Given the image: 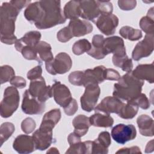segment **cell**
Returning <instances> with one entry per match:
<instances>
[{"mask_svg":"<svg viewBox=\"0 0 154 154\" xmlns=\"http://www.w3.org/2000/svg\"><path fill=\"white\" fill-rule=\"evenodd\" d=\"M20 52L25 59L29 60H36L40 63V59L38 56L35 48L25 46L21 49Z\"/></svg>","mask_w":154,"mask_h":154,"instance_id":"38","label":"cell"},{"mask_svg":"<svg viewBox=\"0 0 154 154\" xmlns=\"http://www.w3.org/2000/svg\"><path fill=\"white\" fill-rule=\"evenodd\" d=\"M20 10L10 2H3L1 7V41L12 45L17 41L14 35L15 21Z\"/></svg>","mask_w":154,"mask_h":154,"instance_id":"1","label":"cell"},{"mask_svg":"<svg viewBox=\"0 0 154 154\" xmlns=\"http://www.w3.org/2000/svg\"><path fill=\"white\" fill-rule=\"evenodd\" d=\"M97 140L104 147L108 148L111 143V136L108 132L103 131L99 134Z\"/></svg>","mask_w":154,"mask_h":154,"instance_id":"44","label":"cell"},{"mask_svg":"<svg viewBox=\"0 0 154 154\" xmlns=\"http://www.w3.org/2000/svg\"><path fill=\"white\" fill-rule=\"evenodd\" d=\"M40 2L42 7V16L40 20L35 24L37 28L48 29L66 22V19L62 11L60 1H40Z\"/></svg>","mask_w":154,"mask_h":154,"instance_id":"3","label":"cell"},{"mask_svg":"<svg viewBox=\"0 0 154 154\" xmlns=\"http://www.w3.org/2000/svg\"><path fill=\"white\" fill-rule=\"evenodd\" d=\"M10 2L14 4L16 7H17L19 10H22L23 8L26 7V5H29L31 2L30 1H26V0H14V1H10Z\"/></svg>","mask_w":154,"mask_h":154,"instance_id":"51","label":"cell"},{"mask_svg":"<svg viewBox=\"0 0 154 154\" xmlns=\"http://www.w3.org/2000/svg\"><path fill=\"white\" fill-rule=\"evenodd\" d=\"M21 108L23 112L26 114H40L45 110V104L32 96L28 89L23 93Z\"/></svg>","mask_w":154,"mask_h":154,"instance_id":"9","label":"cell"},{"mask_svg":"<svg viewBox=\"0 0 154 154\" xmlns=\"http://www.w3.org/2000/svg\"><path fill=\"white\" fill-rule=\"evenodd\" d=\"M42 68L41 66L38 65L31 69L28 72L27 78L31 81L35 80L42 77Z\"/></svg>","mask_w":154,"mask_h":154,"instance_id":"43","label":"cell"},{"mask_svg":"<svg viewBox=\"0 0 154 154\" xmlns=\"http://www.w3.org/2000/svg\"><path fill=\"white\" fill-rule=\"evenodd\" d=\"M61 119V111L56 108L47 112L43 116L40 125L47 126L53 129Z\"/></svg>","mask_w":154,"mask_h":154,"instance_id":"27","label":"cell"},{"mask_svg":"<svg viewBox=\"0 0 154 154\" xmlns=\"http://www.w3.org/2000/svg\"><path fill=\"white\" fill-rule=\"evenodd\" d=\"M104 39L105 38L102 35H94L92 38L91 48L87 54L95 59H103L105 57L103 51Z\"/></svg>","mask_w":154,"mask_h":154,"instance_id":"24","label":"cell"},{"mask_svg":"<svg viewBox=\"0 0 154 154\" xmlns=\"http://www.w3.org/2000/svg\"><path fill=\"white\" fill-rule=\"evenodd\" d=\"M84 72L82 71H74L69 75V81L70 84L77 85L83 86Z\"/></svg>","mask_w":154,"mask_h":154,"instance_id":"40","label":"cell"},{"mask_svg":"<svg viewBox=\"0 0 154 154\" xmlns=\"http://www.w3.org/2000/svg\"><path fill=\"white\" fill-rule=\"evenodd\" d=\"M72 124L75 128L73 132L80 137L87 134L91 126L89 117L82 114L75 117L73 120Z\"/></svg>","mask_w":154,"mask_h":154,"instance_id":"25","label":"cell"},{"mask_svg":"<svg viewBox=\"0 0 154 154\" xmlns=\"http://www.w3.org/2000/svg\"><path fill=\"white\" fill-rule=\"evenodd\" d=\"M153 7H152L149 11L146 16L143 17L140 21V26L146 34L153 35Z\"/></svg>","mask_w":154,"mask_h":154,"instance_id":"29","label":"cell"},{"mask_svg":"<svg viewBox=\"0 0 154 154\" xmlns=\"http://www.w3.org/2000/svg\"><path fill=\"white\" fill-rule=\"evenodd\" d=\"M80 17L94 22L101 14L99 1H79Z\"/></svg>","mask_w":154,"mask_h":154,"instance_id":"12","label":"cell"},{"mask_svg":"<svg viewBox=\"0 0 154 154\" xmlns=\"http://www.w3.org/2000/svg\"><path fill=\"white\" fill-rule=\"evenodd\" d=\"M41 38V34L37 31H31L26 32L22 38L17 39L14 43L16 49L20 52L22 48L28 46L35 48Z\"/></svg>","mask_w":154,"mask_h":154,"instance_id":"20","label":"cell"},{"mask_svg":"<svg viewBox=\"0 0 154 154\" xmlns=\"http://www.w3.org/2000/svg\"><path fill=\"white\" fill-rule=\"evenodd\" d=\"M125 103L114 96H107L94 108L95 112H102L106 114L110 113L119 114Z\"/></svg>","mask_w":154,"mask_h":154,"instance_id":"16","label":"cell"},{"mask_svg":"<svg viewBox=\"0 0 154 154\" xmlns=\"http://www.w3.org/2000/svg\"><path fill=\"white\" fill-rule=\"evenodd\" d=\"M99 31L106 35L114 34L119 24V18L113 14H102L95 21Z\"/></svg>","mask_w":154,"mask_h":154,"instance_id":"10","label":"cell"},{"mask_svg":"<svg viewBox=\"0 0 154 154\" xmlns=\"http://www.w3.org/2000/svg\"><path fill=\"white\" fill-rule=\"evenodd\" d=\"M19 93L13 87H7L4 93V97L0 104V114L2 117L8 118L17 110L19 104Z\"/></svg>","mask_w":154,"mask_h":154,"instance_id":"4","label":"cell"},{"mask_svg":"<svg viewBox=\"0 0 154 154\" xmlns=\"http://www.w3.org/2000/svg\"><path fill=\"white\" fill-rule=\"evenodd\" d=\"M15 131L14 125L10 122H5L0 127V143L1 146L7 141Z\"/></svg>","mask_w":154,"mask_h":154,"instance_id":"35","label":"cell"},{"mask_svg":"<svg viewBox=\"0 0 154 154\" xmlns=\"http://www.w3.org/2000/svg\"><path fill=\"white\" fill-rule=\"evenodd\" d=\"M143 85V81L134 77L131 72H128L114 84L112 95L121 100L131 101L141 93Z\"/></svg>","mask_w":154,"mask_h":154,"instance_id":"2","label":"cell"},{"mask_svg":"<svg viewBox=\"0 0 154 154\" xmlns=\"http://www.w3.org/2000/svg\"><path fill=\"white\" fill-rule=\"evenodd\" d=\"M153 150V140H152L151 141H149L146 146L145 152L146 153L152 152Z\"/></svg>","mask_w":154,"mask_h":154,"instance_id":"53","label":"cell"},{"mask_svg":"<svg viewBox=\"0 0 154 154\" xmlns=\"http://www.w3.org/2000/svg\"><path fill=\"white\" fill-rule=\"evenodd\" d=\"M85 88V91L80 99L81 108L87 112H90L96 106L100 90L96 84H89Z\"/></svg>","mask_w":154,"mask_h":154,"instance_id":"6","label":"cell"},{"mask_svg":"<svg viewBox=\"0 0 154 154\" xmlns=\"http://www.w3.org/2000/svg\"><path fill=\"white\" fill-rule=\"evenodd\" d=\"M36 51L39 58L42 61L48 62L54 59V56L52 52L51 46L46 42L40 41L37 45Z\"/></svg>","mask_w":154,"mask_h":154,"instance_id":"30","label":"cell"},{"mask_svg":"<svg viewBox=\"0 0 154 154\" xmlns=\"http://www.w3.org/2000/svg\"><path fill=\"white\" fill-rule=\"evenodd\" d=\"M103 51L105 56L109 54L121 56L126 55V48L123 40L119 36H112L104 39Z\"/></svg>","mask_w":154,"mask_h":154,"instance_id":"15","label":"cell"},{"mask_svg":"<svg viewBox=\"0 0 154 154\" xmlns=\"http://www.w3.org/2000/svg\"><path fill=\"white\" fill-rule=\"evenodd\" d=\"M92 152V141H85L79 142L70 145L69 148L66 152V153H91Z\"/></svg>","mask_w":154,"mask_h":154,"instance_id":"31","label":"cell"},{"mask_svg":"<svg viewBox=\"0 0 154 154\" xmlns=\"http://www.w3.org/2000/svg\"><path fill=\"white\" fill-rule=\"evenodd\" d=\"M78 108V103L76 100L73 98L70 103L65 108H64V111L66 114L67 116H72L75 114Z\"/></svg>","mask_w":154,"mask_h":154,"instance_id":"48","label":"cell"},{"mask_svg":"<svg viewBox=\"0 0 154 154\" xmlns=\"http://www.w3.org/2000/svg\"><path fill=\"white\" fill-rule=\"evenodd\" d=\"M120 35L125 39L131 41H136L140 39L143 35L140 29H134L129 26H124L119 31Z\"/></svg>","mask_w":154,"mask_h":154,"instance_id":"34","label":"cell"},{"mask_svg":"<svg viewBox=\"0 0 154 154\" xmlns=\"http://www.w3.org/2000/svg\"><path fill=\"white\" fill-rule=\"evenodd\" d=\"M116 153H141V152L138 146H132L120 149Z\"/></svg>","mask_w":154,"mask_h":154,"instance_id":"50","label":"cell"},{"mask_svg":"<svg viewBox=\"0 0 154 154\" xmlns=\"http://www.w3.org/2000/svg\"><path fill=\"white\" fill-rule=\"evenodd\" d=\"M45 66L46 70L51 75L64 74L71 69L72 60L66 52H60L53 60L46 62Z\"/></svg>","mask_w":154,"mask_h":154,"instance_id":"5","label":"cell"},{"mask_svg":"<svg viewBox=\"0 0 154 154\" xmlns=\"http://www.w3.org/2000/svg\"><path fill=\"white\" fill-rule=\"evenodd\" d=\"M128 102L136 104L138 107H140L143 109H147L150 106L149 100L148 99L146 94L142 93L133 100Z\"/></svg>","mask_w":154,"mask_h":154,"instance_id":"39","label":"cell"},{"mask_svg":"<svg viewBox=\"0 0 154 154\" xmlns=\"http://www.w3.org/2000/svg\"><path fill=\"white\" fill-rule=\"evenodd\" d=\"M11 85L16 88H23L26 87V82L25 79L19 76H14L10 81Z\"/></svg>","mask_w":154,"mask_h":154,"instance_id":"47","label":"cell"},{"mask_svg":"<svg viewBox=\"0 0 154 154\" xmlns=\"http://www.w3.org/2000/svg\"><path fill=\"white\" fill-rule=\"evenodd\" d=\"M91 125L96 127H111L114 123V119L109 114L96 112L89 117Z\"/></svg>","mask_w":154,"mask_h":154,"instance_id":"26","label":"cell"},{"mask_svg":"<svg viewBox=\"0 0 154 154\" xmlns=\"http://www.w3.org/2000/svg\"><path fill=\"white\" fill-rule=\"evenodd\" d=\"M91 48V44L87 39H81L75 42L72 47L74 54L79 55L84 52H88Z\"/></svg>","mask_w":154,"mask_h":154,"instance_id":"36","label":"cell"},{"mask_svg":"<svg viewBox=\"0 0 154 154\" xmlns=\"http://www.w3.org/2000/svg\"><path fill=\"white\" fill-rule=\"evenodd\" d=\"M67 27L73 37L84 36L93 31V25L91 23L78 18L71 19Z\"/></svg>","mask_w":154,"mask_h":154,"instance_id":"18","label":"cell"},{"mask_svg":"<svg viewBox=\"0 0 154 154\" xmlns=\"http://www.w3.org/2000/svg\"><path fill=\"white\" fill-rule=\"evenodd\" d=\"M137 5V1L134 0L130 1H119L118 5L120 9L122 10L128 11L134 9Z\"/></svg>","mask_w":154,"mask_h":154,"instance_id":"46","label":"cell"},{"mask_svg":"<svg viewBox=\"0 0 154 154\" xmlns=\"http://www.w3.org/2000/svg\"><path fill=\"white\" fill-rule=\"evenodd\" d=\"M36 126L35 121L31 117L24 119L21 123V129L25 134H30L34 131Z\"/></svg>","mask_w":154,"mask_h":154,"instance_id":"41","label":"cell"},{"mask_svg":"<svg viewBox=\"0 0 154 154\" xmlns=\"http://www.w3.org/2000/svg\"><path fill=\"white\" fill-rule=\"evenodd\" d=\"M108 148L102 146L97 139L92 141V152L91 153H99V154H105L108 153Z\"/></svg>","mask_w":154,"mask_h":154,"instance_id":"45","label":"cell"},{"mask_svg":"<svg viewBox=\"0 0 154 154\" xmlns=\"http://www.w3.org/2000/svg\"><path fill=\"white\" fill-rule=\"evenodd\" d=\"M63 14L66 19L70 20L80 17L79 1H70L67 2L63 9Z\"/></svg>","mask_w":154,"mask_h":154,"instance_id":"28","label":"cell"},{"mask_svg":"<svg viewBox=\"0 0 154 154\" xmlns=\"http://www.w3.org/2000/svg\"><path fill=\"white\" fill-rule=\"evenodd\" d=\"M51 90L55 102L63 108L66 107L73 99L69 88L60 81H56L51 86Z\"/></svg>","mask_w":154,"mask_h":154,"instance_id":"13","label":"cell"},{"mask_svg":"<svg viewBox=\"0 0 154 154\" xmlns=\"http://www.w3.org/2000/svg\"><path fill=\"white\" fill-rule=\"evenodd\" d=\"M106 67L103 66L95 67L92 70L90 69L84 70L83 77V86L89 84H99L105 80Z\"/></svg>","mask_w":154,"mask_h":154,"instance_id":"17","label":"cell"},{"mask_svg":"<svg viewBox=\"0 0 154 154\" xmlns=\"http://www.w3.org/2000/svg\"><path fill=\"white\" fill-rule=\"evenodd\" d=\"M67 141H68V143H69V144L71 145V144L80 142L81 137L78 136L74 132H72L69 135V136L67 137Z\"/></svg>","mask_w":154,"mask_h":154,"instance_id":"52","label":"cell"},{"mask_svg":"<svg viewBox=\"0 0 154 154\" xmlns=\"http://www.w3.org/2000/svg\"><path fill=\"white\" fill-rule=\"evenodd\" d=\"M140 133L146 137L153 135V120L146 114L140 116L137 120Z\"/></svg>","mask_w":154,"mask_h":154,"instance_id":"23","label":"cell"},{"mask_svg":"<svg viewBox=\"0 0 154 154\" xmlns=\"http://www.w3.org/2000/svg\"><path fill=\"white\" fill-rule=\"evenodd\" d=\"M132 75L141 81H147L149 83L154 81V65L153 63L140 64L131 72Z\"/></svg>","mask_w":154,"mask_h":154,"instance_id":"21","label":"cell"},{"mask_svg":"<svg viewBox=\"0 0 154 154\" xmlns=\"http://www.w3.org/2000/svg\"><path fill=\"white\" fill-rule=\"evenodd\" d=\"M28 91L32 96L42 102L52 97L51 86L46 85L43 77L31 81Z\"/></svg>","mask_w":154,"mask_h":154,"instance_id":"8","label":"cell"},{"mask_svg":"<svg viewBox=\"0 0 154 154\" xmlns=\"http://www.w3.org/2000/svg\"><path fill=\"white\" fill-rule=\"evenodd\" d=\"M42 16V7L40 1L30 4L24 11V16L26 19L34 25L38 23Z\"/></svg>","mask_w":154,"mask_h":154,"instance_id":"22","label":"cell"},{"mask_svg":"<svg viewBox=\"0 0 154 154\" xmlns=\"http://www.w3.org/2000/svg\"><path fill=\"white\" fill-rule=\"evenodd\" d=\"M153 35L146 34L144 38L138 42L135 46L132 57L135 61L149 56L153 51Z\"/></svg>","mask_w":154,"mask_h":154,"instance_id":"14","label":"cell"},{"mask_svg":"<svg viewBox=\"0 0 154 154\" xmlns=\"http://www.w3.org/2000/svg\"><path fill=\"white\" fill-rule=\"evenodd\" d=\"M138 108L136 104L127 102L126 103H124L118 115L120 117L124 119H131L137 114Z\"/></svg>","mask_w":154,"mask_h":154,"instance_id":"33","label":"cell"},{"mask_svg":"<svg viewBox=\"0 0 154 154\" xmlns=\"http://www.w3.org/2000/svg\"><path fill=\"white\" fill-rule=\"evenodd\" d=\"M58 153L59 152H58V150H57V149L55 148V147H52V148H51V149L47 152V153Z\"/></svg>","mask_w":154,"mask_h":154,"instance_id":"54","label":"cell"},{"mask_svg":"<svg viewBox=\"0 0 154 154\" xmlns=\"http://www.w3.org/2000/svg\"><path fill=\"white\" fill-rule=\"evenodd\" d=\"M52 129L49 127L40 125L39 129L33 133L32 137L36 149L44 150L51 146L53 141Z\"/></svg>","mask_w":154,"mask_h":154,"instance_id":"11","label":"cell"},{"mask_svg":"<svg viewBox=\"0 0 154 154\" xmlns=\"http://www.w3.org/2000/svg\"><path fill=\"white\" fill-rule=\"evenodd\" d=\"M57 39L58 41L64 43V42H67L69 40H70L73 37L72 36L67 26L62 28L61 29H60L57 32Z\"/></svg>","mask_w":154,"mask_h":154,"instance_id":"42","label":"cell"},{"mask_svg":"<svg viewBox=\"0 0 154 154\" xmlns=\"http://www.w3.org/2000/svg\"><path fill=\"white\" fill-rule=\"evenodd\" d=\"M13 149L19 153H29L35 150V145L32 136L19 135L14 140Z\"/></svg>","mask_w":154,"mask_h":154,"instance_id":"19","label":"cell"},{"mask_svg":"<svg viewBox=\"0 0 154 154\" xmlns=\"http://www.w3.org/2000/svg\"><path fill=\"white\" fill-rule=\"evenodd\" d=\"M15 76L14 69L8 65H4L1 67L0 79L1 84L10 81V80Z\"/></svg>","mask_w":154,"mask_h":154,"instance_id":"37","label":"cell"},{"mask_svg":"<svg viewBox=\"0 0 154 154\" xmlns=\"http://www.w3.org/2000/svg\"><path fill=\"white\" fill-rule=\"evenodd\" d=\"M112 61L114 66L121 68L123 71L127 73L132 72L133 68L132 61L126 54L121 56L113 55Z\"/></svg>","mask_w":154,"mask_h":154,"instance_id":"32","label":"cell"},{"mask_svg":"<svg viewBox=\"0 0 154 154\" xmlns=\"http://www.w3.org/2000/svg\"><path fill=\"white\" fill-rule=\"evenodd\" d=\"M120 77V75L117 70L113 69H106L105 80L118 81Z\"/></svg>","mask_w":154,"mask_h":154,"instance_id":"49","label":"cell"},{"mask_svg":"<svg viewBox=\"0 0 154 154\" xmlns=\"http://www.w3.org/2000/svg\"><path fill=\"white\" fill-rule=\"evenodd\" d=\"M137 135L135 127L133 125L118 124L111 130V136L117 143L124 144L126 142L134 140Z\"/></svg>","mask_w":154,"mask_h":154,"instance_id":"7","label":"cell"}]
</instances>
